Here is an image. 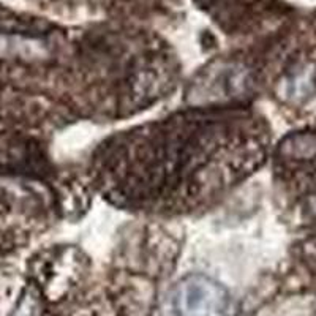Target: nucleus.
<instances>
[{
  "label": "nucleus",
  "instance_id": "obj_4",
  "mask_svg": "<svg viewBox=\"0 0 316 316\" xmlns=\"http://www.w3.org/2000/svg\"><path fill=\"white\" fill-rule=\"evenodd\" d=\"M29 144L18 138L0 136V167L3 169H29L34 165L35 153Z\"/></svg>",
  "mask_w": 316,
  "mask_h": 316
},
{
  "label": "nucleus",
  "instance_id": "obj_3",
  "mask_svg": "<svg viewBox=\"0 0 316 316\" xmlns=\"http://www.w3.org/2000/svg\"><path fill=\"white\" fill-rule=\"evenodd\" d=\"M199 82H209L210 90L204 92L198 98H205L207 101L215 100H226L233 98L236 93H239L243 89V79L241 76V70H236V67H222L218 70H210V73L204 74Z\"/></svg>",
  "mask_w": 316,
  "mask_h": 316
},
{
  "label": "nucleus",
  "instance_id": "obj_2",
  "mask_svg": "<svg viewBox=\"0 0 316 316\" xmlns=\"http://www.w3.org/2000/svg\"><path fill=\"white\" fill-rule=\"evenodd\" d=\"M226 308V291L203 275L180 280L169 296L171 316H224Z\"/></svg>",
  "mask_w": 316,
  "mask_h": 316
},
{
  "label": "nucleus",
  "instance_id": "obj_1",
  "mask_svg": "<svg viewBox=\"0 0 316 316\" xmlns=\"http://www.w3.org/2000/svg\"><path fill=\"white\" fill-rule=\"evenodd\" d=\"M231 134L229 122L218 115L161 122L111 144L108 172L125 198H160L190 184L223 150Z\"/></svg>",
  "mask_w": 316,
  "mask_h": 316
}]
</instances>
